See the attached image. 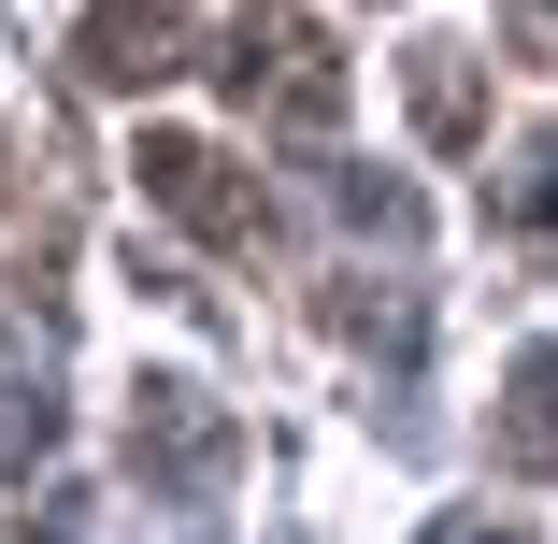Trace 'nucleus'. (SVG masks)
I'll use <instances>...</instances> for the list:
<instances>
[{
    "label": "nucleus",
    "mask_w": 558,
    "mask_h": 544,
    "mask_svg": "<svg viewBox=\"0 0 558 544\" xmlns=\"http://www.w3.org/2000/svg\"><path fill=\"white\" fill-rule=\"evenodd\" d=\"M444 544H487V530H444Z\"/></svg>",
    "instance_id": "obj_1"
}]
</instances>
